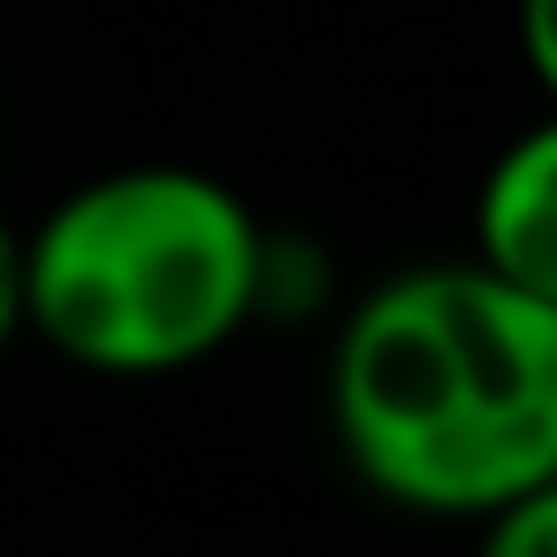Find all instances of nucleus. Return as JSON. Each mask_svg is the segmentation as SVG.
Masks as SVG:
<instances>
[{"instance_id": "f257e3e1", "label": "nucleus", "mask_w": 557, "mask_h": 557, "mask_svg": "<svg viewBox=\"0 0 557 557\" xmlns=\"http://www.w3.org/2000/svg\"><path fill=\"white\" fill-rule=\"evenodd\" d=\"M351 473L420 519H481L557 473V306L481 260L374 283L329 351Z\"/></svg>"}, {"instance_id": "f03ea898", "label": "nucleus", "mask_w": 557, "mask_h": 557, "mask_svg": "<svg viewBox=\"0 0 557 557\" xmlns=\"http://www.w3.org/2000/svg\"><path fill=\"white\" fill-rule=\"evenodd\" d=\"M268 252L275 237L222 176L108 169L24 237V329L85 374H184L268 306Z\"/></svg>"}, {"instance_id": "7ed1b4c3", "label": "nucleus", "mask_w": 557, "mask_h": 557, "mask_svg": "<svg viewBox=\"0 0 557 557\" xmlns=\"http://www.w3.org/2000/svg\"><path fill=\"white\" fill-rule=\"evenodd\" d=\"M473 260L557 306V100L488 161L473 199Z\"/></svg>"}, {"instance_id": "20e7f679", "label": "nucleus", "mask_w": 557, "mask_h": 557, "mask_svg": "<svg viewBox=\"0 0 557 557\" xmlns=\"http://www.w3.org/2000/svg\"><path fill=\"white\" fill-rule=\"evenodd\" d=\"M473 527H481L473 557H557V473L519 488V496H504Z\"/></svg>"}, {"instance_id": "39448f33", "label": "nucleus", "mask_w": 557, "mask_h": 557, "mask_svg": "<svg viewBox=\"0 0 557 557\" xmlns=\"http://www.w3.org/2000/svg\"><path fill=\"white\" fill-rule=\"evenodd\" d=\"M519 54H527L534 85L557 100V0H519Z\"/></svg>"}, {"instance_id": "423d86ee", "label": "nucleus", "mask_w": 557, "mask_h": 557, "mask_svg": "<svg viewBox=\"0 0 557 557\" xmlns=\"http://www.w3.org/2000/svg\"><path fill=\"white\" fill-rule=\"evenodd\" d=\"M24 336V230L0 214V351Z\"/></svg>"}]
</instances>
